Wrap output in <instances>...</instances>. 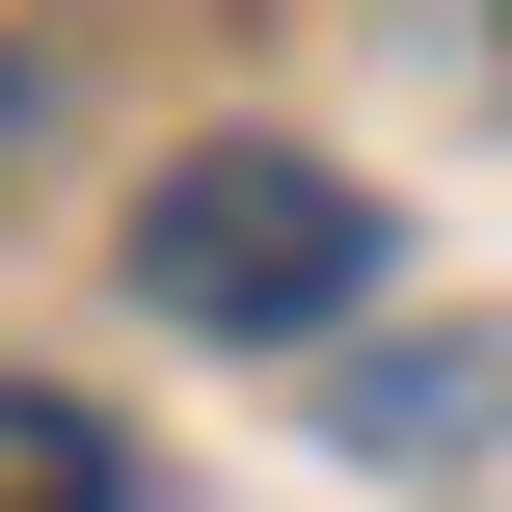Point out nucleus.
I'll list each match as a JSON object with an SVG mask.
<instances>
[{
    "instance_id": "nucleus-1",
    "label": "nucleus",
    "mask_w": 512,
    "mask_h": 512,
    "mask_svg": "<svg viewBox=\"0 0 512 512\" xmlns=\"http://www.w3.org/2000/svg\"><path fill=\"white\" fill-rule=\"evenodd\" d=\"M135 297H162V324H216V351L351 324V297H378V189H351V162H297V135L162 162V189H135Z\"/></svg>"
},
{
    "instance_id": "nucleus-2",
    "label": "nucleus",
    "mask_w": 512,
    "mask_h": 512,
    "mask_svg": "<svg viewBox=\"0 0 512 512\" xmlns=\"http://www.w3.org/2000/svg\"><path fill=\"white\" fill-rule=\"evenodd\" d=\"M0 512H135V459H108V405L0 378Z\"/></svg>"
},
{
    "instance_id": "nucleus-3",
    "label": "nucleus",
    "mask_w": 512,
    "mask_h": 512,
    "mask_svg": "<svg viewBox=\"0 0 512 512\" xmlns=\"http://www.w3.org/2000/svg\"><path fill=\"white\" fill-rule=\"evenodd\" d=\"M351 432H378V459H432V432H486V351H378V378H351Z\"/></svg>"
}]
</instances>
